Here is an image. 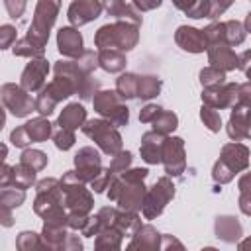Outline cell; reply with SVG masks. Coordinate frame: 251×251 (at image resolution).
Here are the masks:
<instances>
[{
	"instance_id": "cell-1",
	"label": "cell",
	"mask_w": 251,
	"mask_h": 251,
	"mask_svg": "<svg viewBox=\"0 0 251 251\" xmlns=\"http://www.w3.org/2000/svg\"><path fill=\"white\" fill-rule=\"evenodd\" d=\"M147 175H149L147 169H127L116 175V178L108 188V198L116 202L120 210H126V212L141 210L147 194V188L143 184Z\"/></svg>"
},
{
	"instance_id": "cell-2",
	"label": "cell",
	"mask_w": 251,
	"mask_h": 251,
	"mask_svg": "<svg viewBox=\"0 0 251 251\" xmlns=\"http://www.w3.org/2000/svg\"><path fill=\"white\" fill-rule=\"evenodd\" d=\"M139 41V25L133 22L118 20L114 24L102 25L94 35V45L100 49H118L131 51Z\"/></svg>"
},
{
	"instance_id": "cell-3",
	"label": "cell",
	"mask_w": 251,
	"mask_h": 251,
	"mask_svg": "<svg viewBox=\"0 0 251 251\" xmlns=\"http://www.w3.org/2000/svg\"><path fill=\"white\" fill-rule=\"evenodd\" d=\"M61 190L65 194V208L69 210V214L88 216L94 206V200L90 190L84 188V182L78 178L76 171H67L61 176Z\"/></svg>"
},
{
	"instance_id": "cell-4",
	"label": "cell",
	"mask_w": 251,
	"mask_h": 251,
	"mask_svg": "<svg viewBox=\"0 0 251 251\" xmlns=\"http://www.w3.org/2000/svg\"><path fill=\"white\" fill-rule=\"evenodd\" d=\"M59 8H61V0H39L37 6H35L33 20H31V25H29L25 37H29L35 45L45 47L47 39H49V31H51V27L57 20Z\"/></svg>"
},
{
	"instance_id": "cell-5",
	"label": "cell",
	"mask_w": 251,
	"mask_h": 251,
	"mask_svg": "<svg viewBox=\"0 0 251 251\" xmlns=\"http://www.w3.org/2000/svg\"><path fill=\"white\" fill-rule=\"evenodd\" d=\"M82 133L86 137H90L106 155H116L122 151V135L116 129V126L106 120V118H98V120H86L84 126L80 127Z\"/></svg>"
},
{
	"instance_id": "cell-6",
	"label": "cell",
	"mask_w": 251,
	"mask_h": 251,
	"mask_svg": "<svg viewBox=\"0 0 251 251\" xmlns=\"http://www.w3.org/2000/svg\"><path fill=\"white\" fill-rule=\"evenodd\" d=\"M92 104H94V110L102 118L110 120L116 127L126 126L129 122V110L124 104V98L116 90H98L92 98Z\"/></svg>"
},
{
	"instance_id": "cell-7",
	"label": "cell",
	"mask_w": 251,
	"mask_h": 251,
	"mask_svg": "<svg viewBox=\"0 0 251 251\" xmlns=\"http://www.w3.org/2000/svg\"><path fill=\"white\" fill-rule=\"evenodd\" d=\"M173 196H175V186H173L171 178H169V176L159 178V180L147 190V194H145L143 208H141L143 218H145V220H155L157 216H161L163 210H165V206L173 200Z\"/></svg>"
},
{
	"instance_id": "cell-8",
	"label": "cell",
	"mask_w": 251,
	"mask_h": 251,
	"mask_svg": "<svg viewBox=\"0 0 251 251\" xmlns=\"http://www.w3.org/2000/svg\"><path fill=\"white\" fill-rule=\"evenodd\" d=\"M0 94H2V102H4L6 110H10L16 118H25L35 110V100L22 84L6 82V84H2Z\"/></svg>"
},
{
	"instance_id": "cell-9",
	"label": "cell",
	"mask_w": 251,
	"mask_h": 251,
	"mask_svg": "<svg viewBox=\"0 0 251 251\" xmlns=\"http://www.w3.org/2000/svg\"><path fill=\"white\" fill-rule=\"evenodd\" d=\"M184 141L180 137H165L163 141V159L161 163L165 165V173L169 176H180L186 167L184 159Z\"/></svg>"
},
{
	"instance_id": "cell-10",
	"label": "cell",
	"mask_w": 251,
	"mask_h": 251,
	"mask_svg": "<svg viewBox=\"0 0 251 251\" xmlns=\"http://www.w3.org/2000/svg\"><path fill=\"white\" fill-rule=\"evenodd\" d=\"M237 86L235 82H224V84H216V86H204L202 90V102L216 108V110H224V108H231L237 102Z\"/></svg>"
},
{
	"instance_id": "cell-11",
	"label": "cell",
	"mask_w": 251,
	"mask_h": 251,
	"mask_svg": "<svg viewBox=\"0 0 251 251\" xmlns=\"http://www.w3.org/2000/svg\"><path fill=\"white\" fill-rule=\"evenodd\" d=\"M75 171L82 182H90L102 171V157L94 147H82L75 155Z\"/></svg>"
},
{
	"instance_id": "cell-12",
	"label": "cell",
	"mask_w": 251,
	"mask_h": 251,
	"mask_svg": "<svg viewBox=\"0 0 251 251\" xmlns=\"http://www.w3.org/2000/svg\"><path fill=\"white\" fill-rule=\"evenodd\" d=\"M227 135L233 141L251 139V106L235 102L231 106V116L227 122Z\"/></svg>"
},
{
	"instance_id": "cell-13",
	"label": "cell",
	"mask_w": 251,
	"mask_h": 251,
	"mask_svg": "<svg viewBox=\"0 0 251 251\" xmlns=\"http://www.w3.org/2000/svg\"><path fill=\"white\" fill-rule=\"evenodd\" d=\"M35 173L31 167L18 163L16 167L10 165H2V173H0V186H18V188H29L35 182Z\"/></svg>"
},
{
	"instance_id": "cell-14",
	"label": "cell",
	"mask_w": 251,
	"mask_h": 251,
	"mask_svg": "<svg viewBox=\"0 0 251 251\" xmlns=\"http://www.w3.org/2000/svg\"><path fill=\"white\" fill-rule=\"evenodd\" d=\"M104 6L102 2L98 0H75L71 6H69V12H67V18L71 22V25L75 27H80L92 20H96L100 14H102Z\"/></svg>"
},
{
	"instance_id": "cell-15",
	"label": "cell",
	"mask_w": 251,
	"mask_h": 251,
	"mask_svg": "<svg viewBox=\"0 0 251 251\" xmlns=\"http://www.w3.org/2000/svg\"><path fill=\"white\" fill-rule=\"evenodd\" d=\"M175 41L180 49H184L188 53H204L210 47V43L204 35V29H196L190 25H180L175 33Z\"/></svg>"
},
{
	"instance_id": "cell-16",
	"label": "cell",
	"mask_w": 251,
	"mask_h": 251,
	"mask_svg": "<svg viewBox=\"0 0 251 251\" xmlns=\"http://www.w3.org/2000/svg\"><path fill=\"white\" fill-rule=\"evenodd\" d=\"M47 73H49V65H47V61H45L43 57L31 59V61L25 65L24 73H22L20 84H22L27 92H37V90L43 88Z\"/></svg>"
},
{
	"instance_id": "cell-17",
	"label": "cell",
	"mask_w": 251,
	"mask_h": 251,
	"mask_svg": "<svg viewBox=\"0 0 251 251\" xmlns=\"http://www.w3.org/2000/svg\"><path fill=\"white\" fill-rule=\"evenodd\" d=\"M57 47H59V53L69 57V59H76V57H80L84 53V49H82V35L76 31L75 25L59 29V33H57Z\"/></svg>"
},
{
	"instance_id": "cell-18",
	"label": "cell",
	"mask_w": 251,
	"mask_h": 251,
	"mask_svg": "<svg viewBox=\"0 0 251 251\" xmlns=\"http://www.w3.org/2000/svg\"><path fill=\"white\" fill-rule=\"evenodd\" d=\"M208 61H210L212 67H218L226 73L239 67V55H235V51L227 43L210 45L208 47Z\"/></svg>"
},
{
	"instance_id": "cell-19",
	"label": "cell",
	"mask_w": 251,
	"mask_h": 251,
	"mask_svg": "<svg viewBox=\"0 0 251 251\" xmlns=\"http://www.w3.org/2000/svg\"><path fill=\"white\" fill-rule=\"evenodd\" d=\"M167 135L151 129L147 133H143L141 137V147H139V153H141V159L149 165H157L161 163L163 159V141H165Z\"/></svg>"
},
{
	"instance_id": "cell-20",
	"label": "cell",
	"mask_w": 251,
	"mask_h": 251,
	"mask_svg": "<svg viewBox=\"0 0 251 251\" xmlns=\"http://www.w3.org/2000/svg\"><path fill=\"white\" fill-rule=\"evenodd\" d=\"M220 159L233 171V173H239V171H245L249 167V149L243 145V143H226L222 147V153H220Z\"/></svg>"
},
{
	"instance_id": "cell-21",
	"label": "cell",
	"mask_w": 251,
	"mask_h": 251,
	"mask_svg": "<svg viewBox=\"0 0 251 251\" xmlns=\"http://www.w3.org/2000/svg\"><path fill=\"white\" fill-rule=\"evenodd\" d=\"M161 233L153 226H141L127 243V249H159L161 247Z\"/></svg>"
},
{
	"instance_id": "cell-22",
	"label": "cell",
	"mask_w": 251,
	"mask_h": 251,
	"mask_svg": "<svg viewBox=\"0 0 251 251\" xmlns=\"http://www.w3.org/2000/svg\"><path fill=\"white\" fill-rule=\"evenodd\" d=\"M84 122H86V110H84V106L78 104V102H73V104H69V106L63 108V112L59 114L57 126L75 131V129L82 127Z\"/></svg>"
},
{
	"instance_id": "cell-23",
	"label": "cell",
	"mask_w": 251,
	"mask_h": 251,
	"mask_svg": "<svg viewBox=\"0 0 251 251\" xmlns=\"http://www.w3.org/2000/svg\"><path fill=\"white\" fill-rule=\"evenodd\" d=\"M214 229H216V235L222 241H226V243H235L243 235L241 224L233 216H220V218H216Z\"/></svg>"
},
{
	"instance_id": "cell-24",
	"label": "cell",
	"mask_w": 251,
	"mask_h": 251,
	"mask_svg": "<svg viewBox=\"0 0 251 251\" xmlns=\"http://www.w3.org/2000/svg\"><path fill=\"white\" fill-rule=\"evenodd\" d=\"M102 6L116 20H126V22H133V24L141 25V14H139V10L127 6L126 0H102Z\"/></svg>"
},
{
	"instance_id": "cell-25",
	"label": "cell",
	"mask_w": 251,
	"mask_h": 251,
	"mask_svg": "<svg viewBox=\"0 0 251 251\" xmlns=\"http://www.w3.org/2000/svg\"><path fill=\"white\" fill-rule=\"evenodd\" d=\"M31 143H41V141H47L51 135H53V124L45 118V116H39V118H33L29 122L24 124Z\"/></svg>"
},
{
	"instance_id": "cell-26",
	"label": "cell",
	"mask_w": 251,
	"mask_h": 251,
	"mask_svg": "<svg viewBox=\"0 0 251 251\" xmlns=\"http://www.w3.org/2000/svg\"><path fill=\"white\" fill-rule=\"evenodd\" d=\"M98 61L106 73H122L126 69V63H127L124 51H118V49H100Z\"/></svg>"
},
{
	"instance_id": "cell-27",
	"label": "cell",
	"mask_w": 251,
	"mask_h": 251,
	"mask_svg": "<svg viewBox=\"0 0 251 251\" xmlns=\"http://www.w3.org/2000/svg\"><path fill=\"white\" fill-rule=\"evenodd\" d=\"M0 210L12 212L14 208L22 206L25 200V190L18 186H0Z\"/></svg>"
},
{
	"instance_id": "cell-28",
	"label": "cell",
	"mask_w": 251,
	"mask_h": 251,
	"mask_svg": "<svg viewBox=\"0 0 251 251\" xmlns=\"http://www.w3.org/2000/svg\"><path fill=\"white\" fill-rule=\"evenodd\" d=\"M114 227L120 229L124 235H133L141 227V220H139V216L135 212H126V210L118 208V214H116V220H114Z\"/></svg>"
},
{
	"instance_id": "cell-29",
	"label": "cell",
	"mask_w": 251,
	"mask_h": 251,
	"mask_svg": "<svg viewBox=\"0 0 251 251\" xmlns=\"http://www.w3.org/2000/svg\"><path fill=\"white\" fill-rule=\"evenodd\" d=\"M137 82H139V75L124 73V75H120V78L116 80V92H118L124 100L137 98Z\"/></svg>"
},
{
	"instance_id": "cell-30",
	"label": "cell",
	"mask_w": 251,
	"mask_h": 251,
	"mask_svg": "<svg viewBox=\"0 0 251 251\" xmlns=\"http://www.w3.org/2000/svg\"><path fill=\"white\" fill-rule=\"evenodd\" d=\"M12 51H14V55H18V57H29V59H39V57H43V53H45V47H39V45H35L29 37H22V39H18L14 45H12Z\"/></svg>"
},
{
	"instance_id": "cell-31",
	"label": "cell",
	"mask_w": 251,
	"mask_h": 251,
	"mask_svg": "<svg viewBox=\"0 0 251 251\" xmlns=\"http://www.w3.org/2000/svg\"><path fill=\"white\" fill-rule=\"evenodd\" d=\"M161 90V78L153 76V75H143L139 76V82H137V98L141 100H149L153 96H157Z\"/></svg>"
},
{
	"instance_id": "cell-32",
	"label": "cell",
	"mask_w": 251,
	"mask_h": 251,
	"mask_svg": "<svg viewBox=\"0 0 251 251\" xmlns=\"http://www.w3.org/2000/svg\"><path fill=\"white\" fill-rule=\"evenodd\" d=\"M151 126H153L155 131H159V133H163V135H169V133H173V131L176 129L178 118H176V114H173V112H169V110H161V112L157 114V118L151 122Z\"/></svg>"
},
{
	"instance_id": "cell-33",
	"label": "cell",
	"mask_w": 251,
	"mask_h": 251,
	"mask_svg": "<svg viewBox=\"0 0 251 251\" xmlns=\"http://www.w3.org/2000/svg\"><path fill=\"white\" fill-rule=\"evenodd\" d=\"M124 233L116 227H106L96 235V249H120Z\"/></svg>"
},
{
	"instance_id": "cell-34",
	"label": "cell",
	"mask_w": 251,
	"mask_h": 251,
	"mask_svg": "<svg viewBox=\"0 0 251 251\" xmlns=\"http://www.w3.org/2000/svg\"><path fill=\"white\" fill-rule=\"evenodd\" d=\"M237 186H239V210L245 216H251V171L239 178Z\"/></svg>"
},
{
	"instance_id": "cell-35",
	"label": "cell",
	"mask_w": 251,
	"mask_h": 251,
	"mask_svg": "<svg viewBox=\"0 0 251 251\" xmlns=\"http://www.w3.org/2000/svg\"><path fill=\"white\" fill-rule=\"evenodd\" d=\"M224 24H226V43L231 45V47L241 45L245 41V35H247L243 24H239L237 20H229V22H224Z\"/></svg>"
},
{
	"instance_id": "cell-36",
	"label": "cell",
	"mask_w": 251,
	"mask_h": 251,
	"mask_svg": "<svg viewBox=\"0 0 251 251\" xmlns=\"http://www.w3.org/2000/svg\"><path fill=\"white\" fill-rule=\"evenodd\" d=\"M20 163L31 167L33 171H43L47 167V155L39 149H24V153L20 157Z\"/></svg>"
},
{
	"instance_id": "cell-37",
	"label": "cell",
	"mask_w": 251,
	"mask_h": 251,
	"mask_svg": "<svg viewBox=\"0 0 251 251\" xmlns=\"http://www.w3.org/2000/svg\"><path fill=\"white\" fill-rule=\"evenodd\" d=\"M16 247L20 251H31V249H47L41 235L33 233V231H22L16 239Z\"/></svg>"
},
{
	"instance_id": "cell-38",
	"label": "cell",
	"mask_w": 251,
	"mask_h": 251,
	"mask_svg": "<svg viewBox=\"0 0 251 251\" xmlns=\"http://www.w3.org/2000/svg\"><path fill=\"white\" fill-rule=\"evenodd\" d=\"M224 82H226V71L212 67V65L200 71V84L202 86H216V84H224Z\"/></svg>"
},
{
	"instance_id": "cell-39",
	"label": "cell",
	"mask_w": 251,
	"mask_h": 251,
	"mask_svg": "<svg viewBox=\"0 0 251 251\" xmlns=\"http://www.w3.org/2000/svg\"><path fill=\"white\" fill-rule=\"evenodd\" d=\"M200 120L204 122V126L210 129V131H220L222 127V118H220V112L208 104H202L200 108Z\"/></svg>"
},
{
	"instance_id": "cell-40",
	"label": "cell",
	"mask_w": 251,
	"mask_h": 251,
	"mask_svg": "<svg viewBox=\"0 0 251 251\" xmlns=\"http://www.w3.org/2000/svg\"><path fill=\"white\" fill-rule=\"evenodd\" d=\"M204 35L210 45L216 43H226V24L224 22H214L208 27H204Z\"/></svg>"
},
{
	"instance_id": "cell-41",
	"label": "cell",
	"mask_w": 251,
	"mask_h": 251,
	"mask_svg": "<svg viewBox=\"0 0 251 251\" xmlns=\"http://www.w3.org/2000/svg\"><path fill=\"white\" fill-rule=\"evenodd\" d=\"M53 141H55V147L61 149V151H67L75 145V131L73 129H67V127H59L55 133H53Z\"/></svg>"
},
{
	"instance_id": "cell-42",
	"label": "cell",
	"mask_w": 251,
	"mask_h": 251,
	"mask_svg": "<svg viewBox=\"0 0 251 251\" xmlns=\"http://www.w3.org/2000/svg\"><path fill=\"white\" fill-rule=\"evenodd\" d=\"M235 176V173L222 161V159H218L216 163H214V169H212V178L218 182V184H227L231 178Z\"/></svg>"
},
{
	"instance_id": "cell-43",
	"label": "cell",
	"mask_w": 251,
	"mask_h": 251,
	"mask_svg": "<svg viewBox=\"0 0 251 251\" xmlns=\"http://www.w3.org/2000/svg\"><path fill=\"white\" fill-rule=\"evenodd\" d=\"M131 153L129 151H120V153H116L114 157H112V163H110V171L114 173V175H120V173H124V171H127L129 169V165H131Z\"/></svg>"
},
{
	"instance_id": "cell-44",
	"label": "cell",
	"mask_w": 251,
	"mask_h": 251,
	"mask_svg": "<svg viewBox=\"0 0 251 251\" xmlns=\"http://www.w3.org/2000/svg\"><path fill=\"white\" fill-rule=\"evenodd\" d=\"M114 178H116V175H114L110 169H102V171L98 173V176H96L94 180H90L88 184H90V188H92L94 192H104L106 188H110V184H112Z\"/></svg>"
},
{
	"instance_id": "cell-45",
	"label": "cell",
	"mask_w": 251,
	"mask_h": 251,
	"mask_svg": "<svg viewBox=\"0 0 251 251\" xmlns=\"http://www.w3.org/2000/svg\"><path fill=\"white\" fill-rule=\"evenodd\" d=\"M76 61V65L84 71V73H92L96 67H100V61H98V53H94V51H84L80 57H76L75 59Z\"/></svg>"
},
{
	"instance_id": "cell-46",
	"label": "cell",
	"mask_w": 251,
	"mask_h": 251,
	"mask_svg": "<svg viewBox=\"0 0 251 251\" xmlns=\"http://www.w3.org/2000/svg\"><path fill=\"white\" fill-rule=\"evenodd\" d=\"M16 43V27L14 25H2L0 27V45H2V49H8V47H12Z\"/></svg>"
},
{
	"instance_id": "cell-47",
	"label": "cell",
	"mask_w": 251,
	"mask_h": 251,
	"mask_svg": "<svg viewBox=\"0 0 251 251\" xmlns=\"http://www.w3.org/2000/svg\"><path fill=\"white\" fill-rule=\"evenodd\" d=\"M10 141H12V145H16V147H27V145L31 143V139H29V135H27V131H25L24 126L16 127V129L10 133Z\"/></svg>"
},
{
	"instance_id": "cell-48",
	"label": "cell",
	"mask_w": 251,
	"mask_h": 251,
	"mask_svg": "<svg viewBox=\"0 0 251 251\" xmlns=\"http://www.w3.org/2000/svg\"><path fill=\"white\" fill-rule=\"evenodd\" d=\"M4 6L10 14V18H20L27 6V0H4Z\"/></svg>"
},
{
	"instance_id": "cell-49",
	"label": "cell",
	"mask_w": 251,
	"mask_h": 251,
	"mask_svg": "<svg viewBox=\"0 0 251 251\" xmlns=\"http://www.w3.org/2000/svg\"><path fill=\"white\" fill-rule=\"evenodd\" d=\"M233 4V0H210V16L208 18H220L229 6Z\"/></svg>"
},
{
	"instance_id": "cell-50",
	"label": "cell",
	"mask_w": 251,
	"mask_h": 251,
	"mask_svg": "<svg viewBox=\"0 0 251 251\" xmlns=\"http://www.w3.org/2000/svg\"><path fill=\"white\" fill-rule=\"evenodd\" d=\"M161 110H163V108L157 106V104H147V106L139 112V122H141V124H151V122L157 118V114H159Z\"/></svg>"
},
{
	"instance_id": "cell-51",
	"label": "cell",
	"mask_w": 251,
	"mask_h": 251,
	"mask_svg": "<svg viewBox=\"0 0 251 251\" xmlns=\"http://www.w3.org/2000/svg\"><path fill=\"white\" fill-rule=\"evenodd\" d=\"M237 102L245 104V106H251V80L237 86Z\"/></svg>"
},
{
	"instance_id": "cell-52",
	"label": "cell",
	"mask_w": 251,
	"mask_h": 251,
	"mask_svg": "<svg viewBox=\"0 0 251 251\" xmlns=\"http://www.w3.org/2000/svg\"><path fill=\"white\" fill-rule=\"evenodd\" d=\"M133 8H137L139 12H147V10H155L161 6L163 0H131Z\"/></svg>"
},
{
	"instance_id": "cell-53",
	"label": "cell",
	"mask_w": 251,
	"mask_h": 251,
	"mask_svg": "<svg viewBox=\"0 0 251 251\" xmlns=\"http://www.w3.org/2000/svg\"><path fill=\"white\" fill-rule=\"evenodd\" d=\"M63 249H65V251H71V249L78 251V249H82V241L78 239V235H75V233H69V235H67V239H65V245H63Z\"/></svg>"
},
{
	"instance_id": "cell-54",
	"label": "cell",
	"mask_w": 251,
	"mask_h": 251,
	"mask_svg": "<svg viewBox=\"0 0 251 251\" xmlns=\"http://www.w3.org/2000/svg\"><path fill=\"white\" fill-rule=\"evenodd\" d=\"M173 4H175L178 10H182L184 14H188V12L198 4V0H173Z\"/></svg>"
},
{
	"instance_id": "cell-55",
	"label": "cell",
	"mask_w": 251,
	"mask_h": 251,
	"mask_svg": "<svg viewBox=\"0 0 251 251\" xmlns=\"http://www.w3.org/2000/svg\"><path fill=\"white\" fill-rule=\"evenodd\" d=\"M247 65H251V49H247V51H243L241 55H239V67L237 69H245Z\"/></svg>"
},
{
	"instance_id": "cell-56",
	"label": "cell",
	"mask_w": 251,
	"mask_h": 251,
	"mask_svg": "<svg viewBox=\"0 0 251 251\" xmlns=\"http://www.w3.org/2000/svg\"><path fill=\"white\" fill-rule=\"evenodd\" d=\"M163 241H165V243L161 245L163 249H169V247H173V245L178 247V249H182V243H178V241H176L175 237H171V235H163Z\"/></svg>"
},
{
	"instance_id": "cell-57",
	"label": "cell",
	"mask_w": 251,
	"mask_h": 251,
	"mask_svg": "<svg viewBox=\"0 0 251 251\" xmlns=\"http://www.w3.org/2000/svg\"><path fill=\"white\" fill-rule=\"evenodd\" d=\"M241 251H247V249H251V237H247V239H243L239 245H237Z\"/></svg>"
},
{
	"instance_id": "cell-58",
	"label": "cell",
	"mask_w": 251,
	"mask_h": 251,
	"mask_svg": "<svg viewBox=\"0 0 251 251\" xmlns=\"http://www.w3.org/2000/svg\"><path fill=\"white\" fill-rule=\"evenodd\" d=\"M243 27H245V31H249L251 33V12L245 16V22H243Z\"/></svg>"
},
{
	"instance_id": "cell-59",
	"label": "cell",
	"mask_w": 251,
	"mask_h": 251,
	"mask_svg": "<svg viewBox=\"0 0 251 251\" xmlns=\"http://www.w3.org/2000/svg\"><path fill=\"white\" fill-rule=\"evenodd\" d=\"M243 73H245V76H247V78L251 80V65H247V67L243 69Z\"/></svg>"
}]
</instances>
